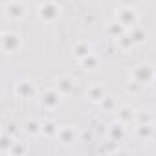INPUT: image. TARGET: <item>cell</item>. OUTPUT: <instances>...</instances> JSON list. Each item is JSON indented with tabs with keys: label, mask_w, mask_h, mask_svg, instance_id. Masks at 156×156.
<instances>
[{
	"label": "cell",
	"mask_w": 156,
	"mask_h": 156,
	"mask_svg": "<svg viewBox=\"0 0 156 156\" xmlns=\"http://www.w3.org/2000/svg\"><path fill=\"white\" fill-rule=\"evenodd\" d=\"M53 127H55V125H51V123H48V125H46V132H48V134H53V130H55Z\"/></svg>",
	"instance_id": "11"
},
{
	"label": "cell",
	"mask_w": 156,
	"mask_h": 156,
	"mask_svg": "<svg viewBox=\"0 0 156 156\" xmlns=\"http://www.w3.org/2000/svg\"><path fill=\"white\" fill-rule=\"evenodd\" d=\"M70 141H72L70 130H64V132H62V143H70Z\"/></svg>",
	"instance_id": "8"
},
{
	"label": "cell",
	"mask_w": 156,
	"mask_h": 156,
	"mask_svg": "<svg viewBox=\"0 0 156 156\" xmlns=\"http://www.w3.org/2000/svg\"><path fill=\"white\" fill-rule=\"evenodd\" d=\"M59 87H61L62 92H70V90H72V81H70V79H62V81L59 83Z\"/></svg>",
	"instance_id": "4"
},
{
	"label": "cell",
	"mask_w": 156,
	"mask_h": 156,
	"mask_svg": "<svg viewBox=\"0 0 156 156\" xmlns=\"http://www.w3.org/2000/svg\"><path fill=\"white\" fill-rule=\"evenodd\" d=\"M42 103H44V105H48V107H55V105L59 103V98H57L55 94H51V92H50V94H46V96H44Z\"/></svg>",
	"instance_id": "2"
},
{
	"label": "cell",
	"mask_w": 156,
	"mask_h": 156,
	"mask_svg": "<svg viewBox=\"0 0 156 156\" xmlns=\"http://www.w3.org/2000/svg\"><path fill=\"white\" fill-rule=\"evenodd\" d=\"M129 112H130L129 108H123V110H121V114H119V116H121V119H130V114H129Z\"/></svg>",
	"instance_id": "10"
},
{
	"label": "cell",
	"mask_w": 156,
	"mask_h": 156,
	"mask_svg": "<svg viewBox=\"0 0 156 156\" xmlns=\"http://www.w3.org/2000/svg\"><path fill=\"white\" fill-rule=\"evenodd\" d=\"M118 17H119V22H121V24H125V26H132V24H134V20H136L134 11H132V9H129V8L121 9Z\"/></svg>",
	"instance_id": "1"
},
{
	"label": "cell",
	"mask_w": 156,
	"mask_h": 156,
	"mask_svg": "<svg viewBox=\"0 0 156 156\" xmlns=\"http://www.w3.org/2000/svg\"><path fill=\"white\" fill-rule=\"evenodd\" d=\"M75 55H77V57H85V55H90V53H88V48L77 46V48H75Z\"/></svg>",
	"instance_id": "5"
},
{
	"label": "cell",
	"mask_w": 156,
	"mask_h": 156,
	"mask_svg": "<svg viewBox=\"0 0 156 156\" xmlns=\"http://www.w3.org/2000/svg\"><path fill=\"white\" fill-rule=\"evenodd\" d=\"M130 39H132L134 42H141V41H143V31H134V33L130 35Z\"/></svg>",
	"instance_id": "6"
},
{
	"label": "cell",
	"mask_w": 156,
	"mask_h": 156,
	"mask_svg": "<svg viewBox=\"0 0 156 156\" xmlns=\"http://www.w3.org/2000/svg\"><path fill=\"white\" fill-rule=\"evenodd\" d=\"M90 98H92L94 101L101 99V98H103V88H101V87H96V88H92V90H90Z\"/></svg>",
	"instance_id": "3"
},
{
	"label": "cell",
	"mask_w": 156,
	"mask_h": 156,
	"mask_svg": "<svg viewBox=\"0 0 156 156\" xmlns=\"http://www.w3.org/2000/svg\"><path fill=\"white\" fill-rule=\"evenodd\" d=\"M85 64H87V66H96V64H98V59H94V57H90V59H88V57H87Z\"/></svg>",
	"instance_id": "9"
},
{
	"label": "cell",
	"mask_w": 156,
	"mask_h": 156,
	"mask_svg": "<svg viewBox=\"0 0 156 156\" xmlns=\"http://www.w3.org/2000/svg\"><path fill=\"white\" fill-rule=\"evenodd\" d=\"M9 9H11V11H9V15H19L22 8H20L19 4H11V6H9Z\"/></svg>",
	"instance_id": "7"
}]
</instances>
